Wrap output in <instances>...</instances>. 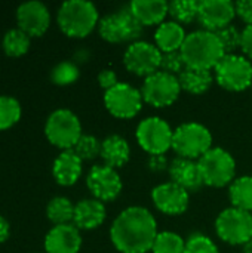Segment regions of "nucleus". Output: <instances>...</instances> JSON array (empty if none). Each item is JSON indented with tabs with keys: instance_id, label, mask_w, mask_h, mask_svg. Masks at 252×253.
Segmentation results:
<instances>
[{
	"instance_id": "obj_38",
	"label": "nucleus",
	"mask_w": 252,
	"mask_h": 253,
	"mask_svg": "<svg viewBox=\"0 0 252 253\" xmlns=\"http://www.w3.org/2000/svg\"><path fill=\"white\" fill-rule=\"evenodd\" d=\"M236 15L247 24L252 25V0H241L235 3Z\"/></svg>"
},
{
	"instance_id": "obj_39",
	"label": "nucleus",
	"mask_w": 252,
	"mask_h": 253,
	"mask_svg": "<svg viewBox=\"0 0 252 253\" xmlns=\"http://www.w3.org/2000/svg\"><path fill=\"white\" fill-rule=\"evenodd\" d=\"M149 169L151 172H156V173L168 170L169 163H168V159L165 157V154H162V156H150L149 157Z\"/></svg>"
},
{
	"instance_id": "obj_25",
	"label": "nucleus",
	"mask_w": 252,
	"mask_h": 253,
	"mask_svg": "<svg viewBox=\"0 0 252 253\" xmlns=\"http://www.w3.org/2000/svg\"><path fill=\"white\" fill-rule=\"evenodd\" d=\"M178 80H180L183 90L193 93V95H201L209 90V87L212 86L214 73L209 70H198V68L186 67L178 74Z\"/></svg>"
},
{
	"instance_id": "obj_12",
	"label": "nucleus",
	"mask_w": 252,
	"mask_h": 253,
	"mask_svg": "<svg viewBox=\"0 0 252 253\" xmlns=\"http://www.w3.org/2000/svg\"><path fill=\"white\" fill-rule=\"evenodd\" d=\"M162 52L156 44L138 40L131 43L123 55V64L126 70L138 77L147 79L149 76L160 70Z\"/></svg>"
},
{
	"instance_id": "obj_6",
	"label": "nucleus",
	"mask_w": 252,
	"mask_h": 253,
	"mask_svg": "<svg viewBox=\"0 0 252 253\" xmlns=\"http://www.w3.org/2000/svg\"><path fill=\"white\" fill-rule=\"evenodd\" d=\"M45 133L48 141L62 151L73 150L83 135L79 117L67 108H59L50 113L45 125Z\"/></svg>"
},
{
	"instance_id": "obj_13",
	"label": "nucleus",
	"mask_w": 252,
	"mask_h": 253,
	"mask_svg": "<svg viewBox=\"0 0 252 253\" xmlns=\"http://www.w3.org/2000/svg\"><path fill=\"white\" fill-rule=\"evenodd\" d=\"M143 93L129 83L119 82L104 93V105L107 111L117 119H132L143 108Z\"/></svg>"
},
{
	"instance_id": "obj_7",
	"label": "nucleus",
	"mask_w": 252,
	"mask_h": 253,
	"mask_svg": "<svg viewBox=\"0 0 252 253\" xmlns=\"http://www.w3.org/2000/svg\"><path fill=\"white\" fill-rule=\"evenodd\" d=\"M215 82L226 90L242 92L252 86L251 61L238 53L224 55L214 68Z\"/></svg>"
},
{
	"instance_id": "obj_24",
	"label": "nucleus",
	"mask_w": 252,
	"mask_h": 253,
	"mask_svg": "<svg viewBox=\"0 0 252 253\" xmlns=\"http://www.w3.org/2000/svg\"><path fill=\"white\" fill-rule=\"evenodd\" d=\"M186 31L184 27L175 21H165L162 22L154 31V44L162 53L177 52L181 50L186 42Z\"/></svg>"
},
{
	"instance_id": "obj_35",
	"label": "nucleus",
	"mask_w": 252,
	"mask_h": 253,
	"mask_svg": "<svg viewBox=\"0 0 252 253\" xmlns=\"http://www.w3.org/2000/svg\"><path fill=\"white\" fill-rule=\"evenodd\" d=\"M184 253H220L217 245L203 234H193L186 242Z\"/></svg>"
},
{
	"instance_id": "obj_36",
	"label": "nucleus",
	"mask_w": 252,
	"mask_h": 253,
	"mask_svg": "<svg viewBox=\"0 0 252 253\" xmlns=\"http://www.w3.org/2000/svg\"><path fill=\"white\" fill-rule=\"evenodd\" d=\"M186 68L183 55L180 50L177 52H168V53H162V62H160V71L178 76L183 70Z\"/></svg>"
},
{
	"instance_id": "obj_10",
	"label": "nucleus",
	"mask_w": 252,
	"mask_h": 253,
	"mask_svg": "<svg viewBox=\"0 0 252 253\" xmlns=\"http://www.w3.org/2000/svg\"><path fill=\"white\" fill-rule=\"evenodd\" d=\"M98 33L108 43H134L138 42L143 25L134 18L129 9H122L102 16L98 24Z\"/></svg>"
},
{
	"instance_id": "obj_32",
	"label": "nucleus",
	"mask_w": 252,
	"mask_h": 253,
	"mask_svg": "<svg viewBox=\"0 0 252 253\" xmlns=\"http://www.w3.org/2000/svg\"><path fill=\"white\" fill-rule=\"evenodd\" d=\"M79 68L74 62L62 61L56 64L50 71V80L58 86H68L73 84L79 79Z\"/></svg>"
},
{
	"instance_id": "obj_30",
	"label": "nucleus",
	"mask_w": 252,
	"mask_h": 253,
	"mask_svg": "<svg viewBox=\"0 0 252 253\" xmlns=\"http://www.w3.org/2000/svg\"><path fill=\"white\" fill-rule=\"evenodd\" d=\"M21 104L16 98L0 95V130L12 127L21 119Z\"/></svg>"
},
{
	"instance_id": "obj_2",
	"label": "nucleus",
	"mask_w": 252,
	"mask_h": 253,
	"mask_svg": "<svg viewBox=\"0 0 252 253\" xmlns=\"http://www.w3.org/2000/svg\"><path fill=\"white\" fill-rule=\"evenodd\" d=\"M180 52L186 67L209 71H212L226 55L217 34L206 30H198L187 34Z\"/></svg>"
},
{
	"instance_id": "obj_20",
	"label": "nucleus",
	"mask_w": 252,
	"mask_h": 253,
	"mask_svg": "<svg viewBox=\"0 0 252 253\" xmlns=\"http://www.w3.org/2000/svg\"><path fill=\"white\" fill-rule=\"evenodd\" d=\"M83 172V160L73 151L64 150L52 165V175L62 187H70L79 181Z\"/></svg>"
},
{
	"instance_id": "obj_27",
	"label": "nucleus",
	"mask_w": 252,
	"mask_h": 253,
	"mask_svg": "<svg viewBox=\"0 0 252 253\" xmlns=\"http://www.w3.org/2000/svg\"><path fill=\"white\" fill-rule=\"evenodd\" d=\"M46 215L48 219L53 225H64V224H73L74 216V205L70 199L64 196H56L49 200L46 206Z\"/></svg>"
},
{
	"instance_id": "obj_28",
	"label": "nucleus",
	"mask_w": 252,
	"mask_h": 253,
	"mask_svg": "<svg viewBox=\"0 0 252 253\" xmlns=\"http://www.w3.org/2000/svg\"><path fill=\"white\" fill-rule=\"evenodd\" d=\"M1 47L9 56H21L30 47V36L19 28H12L3 36Z\"/></svg>"
},
{
	"instance_id": "obj_29",
	"label": "nucleus",
	"mask_w": 252,
	"mask_h": 253,
	"mask_svg": "<svg viewBox=\"0 0 252 253\" xmlns=\"http://www.w3.org/2000/svg\"><path fill=\"white\" fill-rule=\"evenodd\" d=\"M169 15L172 21L178 24H190L192 21L198 19L199 12V1L196 0H174L168 4Z\"/></svg>"
},
{
	"instance_id": "obj_42",
	"label": "nucleus",
	"mask_w": 252,
	"mask_h": 253,
	"mask_svg": "<svg viewBox=\"0 0 252 253\" xmlns=\"http://www.w3.org/2000/svg\"><path fill=\"white\" fill-rule=\"evenodd\" d=\"M244 253H252V239L244 245Z\"/></svg>"
},
{
	"instance_id": "obj_26",
	"label": "nucleus",
	"mask_w": 252,
	"mask_h": 253,
	"mask_svg": "<svg viewBox=\"0 0 252 253\" xmlns=\"http://www.w3.org/2000/svg\"><path fill=\"white\" fill-rule=\"evenodd\" d=\"M229 197L233 208L252 212V176L236 178L229 187Z\"/></svg>"
},
{
	"instance_id": "obj_18",
	"label": "nucleus",
	"mask_w": 252,
	"mask_h": 253,
	"mask_svg": "<svg viewBox=\"0 0 252 253\" xmlns=\"http://www.w3.org/2000/svg\"><path fill=\"white\" fill-rule=\"evenodd\" d=\"M80 248L82 236L74 224L53 225L45 237L46 253H79Z\"/></svg>"
},
{
	"instance_id": "obj_37",
	"label": "nucleus",
	"mask_w": 252,
	"mask_h": 253,
	"mask_svg": "<svg viewBox=\"0 0 252 253\" xmlns=\"http://www.w3.org/2000/svg\"><path fill=\"white\" fill-rule=\"evenodd\" d=\"M98 83L100 86L104 89V90H110L111 87H114L117 83H119V79H117V74L114 70L111 68H104L100 71L98 74Z\"/></svg>"
},
{
	"instance_id": "obj_11",
	"label": "nucleus",
	"mask_w": 252,
	"mask_h": 253,
	"mask_svg": "<svg viewBox=\"0 0 252 253\" xmlns=\"http://www.w3.org/2000/svg\"><path fill=\"white\" fill-rule=\"evenodd\" d=\"M181 90L183 89H181L178 76H174L160 70L149 76L147 79H144V83L141 87L144 102L156 108L172 105L178 99Z\"/></svg>"
},
{
	"instance_id": "obj_34",
	"label": "nucleus",
	"mask_w": 252,
	"mask_h": 253,
	"mask_svg": "<svg viewBox=\"0 0 252 253\" xmlns=\"http://www.w3.org/2000/svg\"><path fill=\"white\" fill-rule=\"evenodd\" d=\"M217 37L226 52V55H232L235 53L242 43V31H239L235 25H227L221 30H218Z\"/></svg>"
},
{
	"instance_id": "obj_22",
	"label": "nucleus",
	"mask_w": 252,
	"mask_h": 253,
	"mask_svg": "<svg viewBox=\"0 0 252 253\" xmlns=\"http://www.w3.org/2000/svg\"><path fill=\"white\" fill-rule=\"evenodd\" d=\"M168 4L169 3L165 0H134L129 3L128 9L143 27H159L169 15Z\"/></svg>"
},
{
	"instance_id": "obj_23",
	"label": "nucleus",
	"mask_w": 252,
	"mask_h": 253,
	"mask_svg": "<svg viewBox=\"0 0 252 253\" xmlns=\"http://www.w3.org/2000/svg\"><path fill=\"white\" fill-rule=\"evenodd\" d=\"M104 165L113 169L123 168L131 159V147L129 142L120 135H110L104 141H101V153Z\"/></svg>"
},
{
	"instance_id": "obj_4",
	"label": "nucleus",
	"mask_w": 252,
	"mask_h": 253,
	"mask_svg": "<svg viewBox=\"0 0 252 253\" xmlns=\"http://www.w3.org/2000/svg\"><path fill=\"white\" fill-rule=\"evenodd\" d=\"M211 148L212 133L206 126L196 122H189L174 129L172 150L178 154V157L199 160Z\"/></svg>"
},
{
	"instance_id": "obj_16",
	"label": "nucleus",
	"mask_w": 252,
	"mask_h": 253,
	"mask_svg": "<svg viewBox=\"0 0 252 253\" xmlns=\"http://www.w3.org/2000/svg\"><path fill=\"white\" fill-rule=\"evenodd\" d=\"M235 16H236V6L230 0L199 1L198 21L206 31L217 33L218 30L232 25Z\"/></svg>"
},
{
	"instance_id": "obj_33",
	"label": "nucleus",
	"mask_w": 252,
	"mask_h": 253,
	"mask_svg": "<svg viewBox=\"0 0 252 253\" xmlns=\"http://www.w3.org/2000/svg\"><path fill=\"white\" fill-rule=\"evenodd\" d=\"M73 151L85 162L94 160L101 153V141H98L94 135H82L77 144L74 145Z\"/></svg>"
},
{
	"instance_id": "obj_9",
	"label": "nucleus",
	"mask_w": 252,
	"mask_h": 253,
	"mask_svg": "<svg viewBox=\"0 0 252 253\" xmlns=\"http://www.w3.org/2000/svg\"><path fill=\"white\" fill-rule=\"evenodd\" d=\"M138 145L150 156H162L172 148L174 129L160 117H147L140 122L137 132Z\"/></svg>"
},
{
	"instance_id": "obj_15",
	"label": "nucleus",
	"mask_w": 252,
	"mask_h": 253,
	"mask_svg": "<svg viewBox=\"0 0 252 253\" xmlns=\"http://www.w3.org/2000/svg\"><path fill=\"white\" fill-rule=\"evenodd\" d=\"M151 200L154 208L169 216L183 215L190 205V193L174 182H163L153 188Z\"/></svg>"
},
{
	"instance_id": "obj_19",
	"label": "nucleus",
	"mask_w": 252,
	"mask_h": 253,
	"mask_svg": "<svg viewBox=\"0 0 252 253\" xmlns=\"http://www.w3.org/2000/svg\"><path fill=\"white\" fill-rule=\"evenodd\" d=\"M168 172L171 176V182L180 185L187 193H196L202 188V185H205L198 162L195 160L177 157L169 163Z\"/></svg>"
},
{
	"instance_id": "obj_8",
	"label": "nucleus",
	"mask_w": 252,
	"mask_h": 253,
	"mask_svg": "<svg viewBox=\"0 0 252 253\" xmlns=\"http://www.w3.org/2000/svg\"><path fill=\"white\" fill-rule=\"evenodd\" d=\"M215 231L224 243L244 246L252 239V213L233 206L227 208L218 213Z\"/></svg>"
},
{
	"instance_id": "obj_1",
	"label": "nucleus",
	"mask_w": 252,
	"mask_h": 253,
	"mask_svg": "<svg viewBox=\"0 0 252 253\" xmlns=\"http://www.w3.org/2000/svg\"><path fill=\"white\" fill-rule=\"evenodd\" d=\"M157 234L156 218L143 206H131L122 211L110 228L111 243L120 253L151 252Z\"/></svg>"
},
{
	"instance_id": "obj_40",
	"label": "nucleus",
	"mask_w": 252,
	"mask_h": 253,
	"mask_svg": "<svg viewBox=\"0 0 252 253\" xmlns=\"http://www.w3.org/2000/svg\"><path fill=\"white\" fill-rule=\"evenodd\" d=\"M241 49L247 55L248 59H252V25H247L242 30V43Z\"/></svg>"
},
{
	"instance_id": "obj_41",
	"label": "nucleus",
	"mask_w": 252,
	"mask_h": 253,
	"mask_svg": "<svg viewBox=\"0 0 252 253\" xmlns=\"http://www.w3.org/2000/svg\"><path fill=\"white\" fill-rule=\"evenodd\" d=\"M10 236V225L4 216L0 215V243H4Z\"/></svg>"
},
{
	"instance_id": "obj_31",
	"label": "nucleus",
	"mask_w": 252,
	"mask_h": 253,
	"mask_svg": "<svg viewBox=\"0 0 252 253\" xmlns=\"http://www.w3.org/2000/svg\"><path fill=\"white\" fill-rule=\"evenodd\" d=\"M184 251H186V242L180 234L172 231L159 233L151 248L153 253H184Z\"/></svg>"
},
{
	"instance_id": "obj_5",
	"label": "nucleus",
	"mask_w": 252,
	"mask_h": 253,
	"mask_svg": "<svg viewBox=\"0 0 252 253\" xmlns=\"http://www.w3.org/2000/svg\"><path fill=\"white\" fill-rule=\"evenodd\" d=\"M198 166L203 184L208 187L223 188L236 179V162L233 156L221 147H212L198 160Z\"/></svg>"
},
{
	"instance_id": "obj_17",
	"label": "nucleus",
	"mask_w": 252,
	"mask_h": 253,
	"mask_svg": "<svg viewBox=\"0 0 252 253\" xmlns=\"http://www.w3.org/2000/svg\"><path fill=\"white\" fill-rule=\"evenodd\" d=\"M18 28L30 37H37L46 33L50 25V12L46 4L39 0L24 1L16 9Z\"/></svg>"
},
{
	"instance_id": "obj_21",
	"label": "nucleus",
	"mask_w": 252,
	"mask_h": 253,
	"mask_svg": "<svg viewBox=\"0 0 252 253\" xmlns=\"http://www.w3.org/2000/svg\"><path fill=\"white\" fill-rule=\"evenodd\" d=\"M107 212L102 202L97 199H83L74 205L73 224L79 230H95L105 221Z\"/></svg>"
},
{
	"instance_id": "obj_3",
	"label": "nucleus",
	"mask_w": 252,
	"mask_h": 253,
	"mask_svg": "<svg viewBox=\"0 0 252 253\" xmlns=\"http://www.w3.org/2000/svg\"><path fill=\"white\" fill-rule=\"evenodd\" d=\"M56 22L65 36L83 39L89 36L100 24V15L92 1L67 0L58 9Z\"/></svg>"
},
{
	"instance_id": "obj_14",
	"label": "nucleus",
	"mask_w": 252,
	"mask_h": 253,
	"mask_svg": "<svg viewBox=\"0 0 252 253\" xmlns=\"http://www.w3.org/2000/svg\"><path fill=\"white\" fill-rule=\"evenodd\" d=\"M86 185L94 199L102 203L116 200L123 188L117 170L105 165H95L91 168L86 176Z\"/></svg>"
}]
</instances>
